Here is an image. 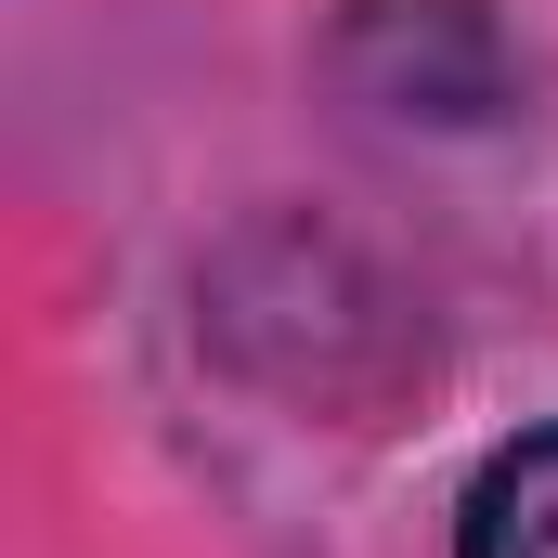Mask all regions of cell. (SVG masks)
<instances>
[{
  "instance_id": "6da1fadb",
  "label": "cell",
  "mask_w": 558,
  "mask_h": 558,
  "mask_svg": "<svg viewBox=\"0 0 558 558\" xmlns=\"http://www.w3.org/2000/svg\"><path fill=\"white\" fill-rule=\"evenodd\" d=\"M454 558H558V428L507 441V454H494V468L468 481Z\"/></svg>"
}]
</instances>
